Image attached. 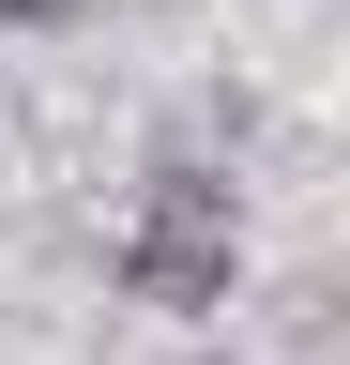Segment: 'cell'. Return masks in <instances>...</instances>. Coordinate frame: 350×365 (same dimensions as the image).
Masks as SVG:
<instances>
[{
	"label": "cell",
	"instance_id": "cell-2",
	"mask_svg": "<svg viewBox=\"0 0 350 365\" xmlns=\"http://www.w3.org/2000/svg\"><path fill=\"white\" fill-rule=\"evenodd\" d=\"M76 16V0H0V31H61Z\"/></svg>",
	"mask_w": 350,
	"mask_h": 365
},
{
	"label": "cell",
	"instance_id": "cell-1",
	"mask_svg": "<svg viewBox=\"0 0 350 365\" xmlns=\"http://www.w3.org/2000/svg\"><path fill=\"white\" fill-rule=\"evenodd\" d=\"M229 274H244V198L213 168H153L138 182V228H122V289L168 304V319H213Z\"/></svg>",
	"mask_w": 350,
	"mask_h": 365
},
{
	"label": "cell",
	"instance_id": "cell-3",
	"mask_svg": "<svg viewBox=\"0 0 350 365\" xmlns=\"http://www.w3.org/2000/svg\"><path fill=\"white\" fill-rule=\"evenodd\" d=\"M198 365H229V350H198Z\"/></svg>",
	"mask_w": 350,
	"mask_h": 365
}]
</instances>
